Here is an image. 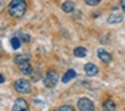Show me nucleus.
Returning <instances> with one entry per match:
<instances>
[{"instance_id": "1", "label": "nucleus", "mask_w": 125, "mask_h": 111, "mask_svg": "<svg viewBox=\"0 0 125 111\" xmlns=\"http://www.w3.org/2000/svg\"><path fill=\"white\" fill-rule=\"evenodd\" d=\"M27 11L26 0H11L8 4V14L12 17H22Z\"/></svg>"}, {"instance_id": "2", "label": "nucleus", "mask_w": 125, "mask_h": 111, "mask_svg": "<svg viewBox=\"0 0 125 111\" xmlns=\"http://www.w3.org/2000/svg\"><path fill=\"white\" fill-rule=\"evenodd\" d=\"M58 83V74L57 71L54 70H49L46 72V75H44L43 78V84L47 87V88H52V87H55Z\"/></svg>"}, {"instance_id": "3", "label": "nucleus", "mask_w": 125, "mask_h": 111, "mask_svg": "<svg viewBox=\"0 0 125 111\" xmlns=\"http://www.w3.org/2000/svg\"><path fill=\"white\" fill-rule=\"evenodd\" d=\"M14 88L20 94H30L31 92V83L26 79H18L14 83Z\"/></svg>"}, {"instance_id": "4", "label": "nucleus", "mask_w": 125, "mask_h": 111, "mask_svg": "<svg viewBox=\"0 0 125 111\" xmlns=\"http://www.w3.org/2000/svg\"><path fill=\"white\" fill-rule=\"evenodd\" d=\"M79 111H94V103L87 98H81L77 103Z\"/></svg>"}, {"instance_id": "5", "label": "nucleus", "mask_w": 125, "mask_h": 111, "mask_svg": "<svg viewBox=\"0 0 125 111\" xmlns=\"http://www.w3.org/2000/svg\"><path fill=\"white\" fill-rule=\"evenodd\" d=\"M12 111H28V104L24 99L22 98H18L14 103V107H12Z\"/></svg>"}, {"instance_id": "6", "label": "nucleus", "mask_w": 125, "mask_h": 111, "mask_svg": "<svg viewBox=\"0 0 125 111\" xmlns=\"http://www.w3.org/2000/svg\"><path fill=\"white\" fill-rule=\"evenodd\" d=\"M97 56L100 60H102L104 63H110L112 62V55L108 51H105L104 48H98L97 50Z\"/></svg>"}, {"instance_id": "7", "label": "nucleus", "mask_w": 125, "mask_h": 111, "mask_svg": "<svg viewBox=\"0 0 125 111\" xmlns=\"http://www.w3.org/2000/svg\"><path fill=\"white\" fill-rule=\"evenodd\" d=\"M122 15L120 14V12H113V14L110 15V16L108 17V23L109 24H118V23L122 22Z\"/></svg>"}, {"instance_id": "8", "label": "nucleus", "mask_w": 125, "mask_h": 111, "mask_svg": "<svg viewBox=\"0 0 125 111\" xmlns=\"http://www.w3.org/2000/svg\"><path fill=\"white\" fill-rule=\"evenodd\" d=\"M85 72H86L87 76H94L98 74V68L93 63H87V64H85Z\"/></svg>"}, {"instance_id": "9", "label": "nucleus", "mask_w": 125, "mask_h": 111, "mask_svg": "<svg viewBox=\"0 0 125 111\" xmlns=\"http://www.w3.org/2000/svg\"><path fill=\"white\" fill-rule=\"evenodd\" d=\"M19 68H20V71H22L24 75H30V74H32V66L30 64V62H24V63H22V64H19Z\"/></svg>"}, {"instance_id": "10", "label": "nucleus", "mask_w": 125, "mask_h": 111, "mask_svg": "<svg viewBox=\"0 0 125 111\" xmlns=\"http://www.w3.org/2000/svg\"><path fill=\"white\" fill-rule=\"evenodd\" d=\"M102 110L104 111H114L116 110V103L112 99H106L105 102L102 103Z\"/></svg>"}, {"instance_id": "11", "label": "nucleus", "mask_w": 125, "mask_h": 111, "mask_svg": "<svg viewBox=\"0 0 125 111\" xmlns=\"http://www.w3.org/2000/svg\"><path fill=\"white\" fill-rule=\"evenodd\" d=\"M77 76V72L74 70H69V71H66V74L62 76V82L63 83H67V82H70L73 78H75Z\"/></svg>"}, {"instance_id": "12", "label": "nucleus", "mask_w": 125, "mask_h": 111, "mask_svg": "<svg viewBox=\"0 0 125 111\" xmlns=\"http://www.w3.org/2000/svg\"><path fill=\"white\" fill-rule=\"evenodd\" d=\"M14 60H15V63H16V64H22V63H24V62H30V55H27V54L16 55Z\"/></svg>"}, {"instance_id": "13", "label": "nucleus", "mask_w": 125, "mask_h": 111, "mask_svg": "<svg viewBox=\"0 0 125 111\" xmlns=\"http://www.w3.org/2000/svg\"><path fill=\"white\" fill-rule=\"evenodd\" d=\"M62 9H63V12H66V14L73 12L74 11V3H73V1H70V0L65 1V3L62 4Z\"/></svg>"}, {"instance_id": "14", "label": "nucleus", "mask_w": 125, "mask_h": 111, "mask_svg": "<svg viewBox=\"0 0 125 111\" xmlns=\"http://www.w3.org/2000/svg\"><path fill=\"white\" fill-rule=\"evenodd\" d=\"M74 55H75L77 58H83L87 55V51L83 47H77V48H74Z\"/></svg>"}, {"instance_id": "15", "label": "nucleus", "mask_w": 125, "mask_h": 111, "mask_svg": "<svg viewBox=\"0 0 125 111\" xmlns=\"http://www.w3.org/2000/svg\"><path fill=\"white\" fill-rule=\"evenodd\" d=\"M20 44H22V42H20L19 38H12L11 39V46H12L14 50H18L20 47Z\"/></svg>"}, {"instance_id": "16", "label": "nucleus", "mask_w": 125, "mask_h": 111, "mask_svg": "<svg viewBox=\"0 0 125 111\" xmlns=\"http://www.w3.org/2000/svg\"><path fill=\"white\" fill-rule=\"evenodd\" d=\"M54 111H74V108L71 107V106H61V107H58V108H55Z\"/></svg>"}, {"instance_id": "17", "label": "nucleus", "mask_w": 125, "mask_h": 111, "mask_svg": "<svg viewBox=\"0 0 125 111\" xmlns=\"http://www.w3.org/2000/svg\"><path fill=\"white\" fill-rule=\"evenodd\" d=\"M85 3L87 4V6H97V4L101 3V0H85Z\"/></svg>"}, {"instance_id": "18", "label": "nucleus", "mask_w": 125, "mask_h": 111, "mask_svg": "<svg viewBox=\"0 0 125 111\" xmlns=\"http://www.w3.org/2000/svg\"><path fill=\"white\" fill-rule=\"evenodd\" d=\"M19 39H22V42H30V36H27L26 34H19Z\"/></svg>"}, {"instance_id": "19", "label": "nucleus", "mask_w": 125, "mask_h": 111, "mask_svg": "<svg viewBox=\"0 0 125 111\" xmlns=\"http://www.w3.org/2000/svg\"><path fill=\"white\" fill-rule=\"evenodd\" d=\"M120 6H121V9L125 12V0H120Z\"/></svg>"}, {"instance_id": "20", "label": "nucleus", "mask_w": 125, "mask_h": 111, "mask_svg": "<svg viewBox=\"0 0 125 111\" xmlns=\"http://www.w3.org/2000/svg\"><path fill=\"white\" fill-rule=\"evenodd\" d=\"M3 7H4V0H0V11L3 9Z\"/></svg>"}, {"instance_id": "21", "label": "nucleus", "mask_w": 125, "mask_h": 111, "mask_svg": "<svg viewBox=\"0 0 125 111\" xmlns=\"http://www.w3.org/2000/svg\"><path fill=\"white\" fill-rule=\"evenodd\" d=\"M4 80H6V78H4L1 74H0V83H4Z\"/></svg>"}]
</instances>
